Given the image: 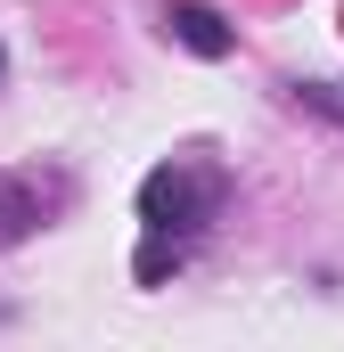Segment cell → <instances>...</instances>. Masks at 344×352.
<instances>
[{"label": "cell", "mask_w": 344, "mask_h": 352, "mask_svg": "<svg viewBox=\"0 0 344 352\" xmlns=\"http://www.w3.org/2000/svg\"><path fill=\"white\" fill-rule=\"evenodd\" d=\"M0 82H8V50H0Z\"/></svg>", "instance_id": "5"}, {"label": "cell", "mask_w": 344, "mask_h": 352, "mask_svg": "<svg viewBox=\"0 0 344 352\" xmlns=\"http://www.w3.org/2000/svg\"><path fill=\"white\" fill-rule=\"evenodd\" d=\"M287 98L312 107V115H328V123H344V90L336 82H287Z\"/></svg>", "instance_id": "4"}, {"label": "cell", "mask_w": 344, "mask_h": 352, "mask_svg": "<svg viewBox=\"0 0 344 352\" xmlns=\"http://www.w3.org/2000/svg\"><path fill=\"white\" fill-rule=\"evenodd\" d=\"M164 41H180L189 58H230L238 50V25L205 0H164Z\"/></svg>", "instance_id": "2"}, {"label": "cell", "mask_w": 344, "mask_h": 352, "mask_svg": "<svg viewBox=\"0 0 344 352\" xmlns=\"http://www.w3.org/2000/svg\"><path fill=\"white\" fill-rule=\"evenodd\" d=\"M222 197H230V173L222 164H156V173L140 180V221L148 230H164V238H197L213 213H222Z\"/></svg>", "instance_id": "1"}, {"label": "cell", "mask_w": 344, "mask_h": 352, "mask_svg": "<svg viewBox=\"0 0 344 352\" xmlns=\"http://www.w3.org/2000/svg\"><path fill=\"white\" fill-rule=\"evenodd\" d=\"M41 221H50L41 180H33V173H0V254H8V246H25Z\"/></svg>", "instance_id": "3"}]
</instances>
